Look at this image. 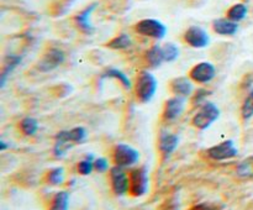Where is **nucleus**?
Instances as JSON below:
<instances>
[{
	"instance_id": "13",
	"label": "nucleus",
	"mask_w": 253,
	"mask_h": 210,
	"mask_svg": "<svg viewBox=\"0 0 253 210\" xmlns=\"http://www.w3.org/2000/svg\"><path fill=\"white\" fill-rule=\"evenodd\" d=\"M96 6H98V4H96V2H93V4L88 5L85 9L82 10L79 14H77L76 16H74V22H76L77 26H78L84 34H93L94 26L90 22V17L94 10L96 9Z\"/></svg>"
},
{
	"instance_id": "29",
	"label": "nucleus",
	"mask_w": 253,
	"mask_h": 210,
	"mask_svg": "<svg viewBox=\"0 0 253 210\" xmlns=\"http://www.w3.org/2000/svg\"><path fill=\"white\" fill-rule=\"evenodd\" d=\"M94 169H96L98 172L103 173L106 172L109 169V162L106 158L104 157H99L94 161Z\"/></svg>"
},
{
	"instance_id": "14",
	"label": "nucleus",
	"mask_w": 253,
	"mask_h": 210,
	"mask_svg": "<svg viewBox=\"0 0 253 210\" xmlns=\"http://www.w3.org/2000/svg\"><path fill=\"white\" fill-rule=\"evenodd\" d=\"M22 56L20 54H7L4 58V64H2L1 72H0V88H4L7 79L11 76L12 72L17 68V66L21 64Z\"/></svg>"
},
{
	"instance_id": "24",
	"label": "nucleus",
	"mask_w": 253,
	"mask_h": 210,
	"mask_svg": "<svg viewBox=\"0 0 253 210\" xmlns=\"http://www.w3.org/2000/svg\"><path fill=\"white\" fill-rule=\"evenodd\" d=\"M162 48L163 54H165V62H174L179 57V47L175 43L168 42Z\"/></svg>"
},
{
	"instance_id": "27",
	"label": "nucleus",
	"mask_w": 253,
	"mask_h": 210,
	"mask_svg": "<svg viewBox=\"0 0 253 210\" xmlns=\"http://www.w3.org/2000/svg\"><path fill=\"white\" fill-rule=\"evenodd\" d=\"M94 161L93 156H86L83 161H81L78 165V172L82 175H89L94 169Z\"/></svg>"
},
{
	"instance_id": "6",
	"label": "nucleus",
	"mask_w": 253,
	"mask_h": 210,
	"mask_svg": "<svg viewBox=\"0 0 253 210\" xmlns=\"http://www.w3.org/2000/svg\"><path fill=\"white\" fill-rule=\"evenodd\" d=\"M130 193L132 197H142L148 190V173L145 167L135 168L130 172Z\"/></svg>"
},
{
	"instance_id": "28",
	"label": "nucleus",
	"mask_w": 253,
	"mask_h": 210,
	"mask_svg": "<svg viewBox=\"0 0 253 210\" xmlns=\"http://www.w3.org/2000/svg\"><path fill=\"white\" fill-rule=\"evenodd\" d=\"M211 94V91L207 90V89H198L195 91V94L193 95V103L194 104H200L202 101H205V99Z\"/></svg>"
},
{
	"instance_id": "3",
	"label": "nucleus",
	"mask_w": 253,
	"mask_h": 210,
	"mask_svg": "<svg viewBox=\"0 0 253 210\" xmlns=\"http://www.w3.org/2000/svg\"><path fill=\"white\" fill-rule=\"evenodd\" d=\"M220 118V109L212 101H207L202 105L197 114L193 118V125L199 130L209 128L217 119Z\"/></svg>"
},
{
	"instance_id": "9",
	"label": "nucleus",
	"mask_w": 253,
	"mask_h": 210,
	"mask_svg": "<svg viewBox=\"0 0 253 210\" xmlns=\"http://www.w3.org/2000/svg\"><path fill=\"white\" fill-rule=\"evenodd\" d=\"M111 178V187H113L114 193L119 197H123L130 189V177L126 174L123 167L115 166L110 169Z\"/></svg>"
},
{
	"instance_id": "31",
	"label": "nucleus",
	"mask_w": 253,
	"mask_h": 210,
	"mask_svg": "<svg viewBox=\"0 0 253 210\" xmlns=\"http://www.w3.org/2000/svg\"><path fill=\"white\" fill-rule=\"evenodd\" d=\"M163 210H178V207L177 204H174V203L167 202L166 203V207H163Z\"/></svg>"
},
{
	"instance_id": "1",
	"label": "nucleus",
	"mask_w": 253,
	"mask_h": 210,
	"mask_svg": "<svg viewBox=\"0 0 253 210\" xmlns=\"http://www.w3.org/2000/svg\"><path fill=\"white\" fill-rule=\"evenodd\" d=\"M88 137L86 128L83 126H77L71 130H62L56 135V143H54L53 153L56 157H62L67 153V151L76 143L85 142Z\"/></svg>"
},
{
	"instance_id": "19",
	"label": "nucleus",
	"mask_w": 253,
	"mask_h": 210,
	"mask_svg": "<svg viewBox=\"0 0 253 210\" xmlns=\"http://www.w3.org/2000/svg\"><path fill=\"white\" fill-rule=\"evenodd\" d=\"M106 78H111V79H116L121 83V85L124 86L125 89H131L132 88V83H131V79L126 76L125 72L120 71L118 68H109L101 74V79H106Z\"/></svg>"
},
{
	"instance_id": "12",
	"label": "nucleus",
	"mask_w": 253,
	"mask_h": 210,
	"mask_svg": "<svg viewBox=\"0 0 253 210\" xmlns=\"http://www.w3.org/2000/svg\"><path fill=\"white\" fill-rule=\"evenodd\" d=\"M185 104H187V100L183 96L175 95L168 99L165 104V109H163V119L167 121H173L178 119L184 111Z\"/></svg>"
},
{
	"instance_id": "16",
	"label": "nucleus",
	"mask_w": 253,
	"mask_h": 210,
	"mask_svg": "<svg viewBox=\"0 0 253 210\" xmlns=\"http://www.w3.org/2000/svg\"><path fill=\"white\" fill-rule=\"evenodd\" d=\"M170 90L174 95L183 96V98H188L193 94L194 91V86L193 83L190 82L189 78L187 77H178L170 82Z\"/></svg>"
},
{
	"instance_id": "18",
	"label": "nucleus",
	"mask_w": 253,
	"mask_h": 210,
	"mask_svg": "<svg viewBox=\"0 0 253 210\" xmlns=\"http://www.w3.org/2000/svg\"><path fill=\"white\" fill-rule=\"evenodd\" d=\"M146 61L152 68H158L165 62L163 48L160 44H153L146 53Z\"/></svg>"
},
{
	"instance_id": "2",
	"label": "nucleus",
	"mask_w": 253,
	"mask_h": 210,
	"mask_svg": "<svg viewBox=\"0 0 253 210\" xmlns=\"http://www.w3.org/2000/svg\"><path fill=\"white\" fill-rule=\"evenodd\" d=\"M157 79H156V77L151 72L141 71L138 73L137 79H136L135 85L136 96H137L138 100L143 104L152 100V98L156 94V90H157Z\"/></svg>"
},
{
	"instance_id": "26",
	"label": "nucleus",
	"mask_w": 253,
	"mask_h": 210,
	"mask_svg": "<svg viewBox=\"0 0 253 210\" xmlns=\"http://www.w3.org/2000/svg\"><path fill=\"white\" fill-rule=\"evenodd\" d=\"M63 180H64V169L62 167L53 168V169L47 174V182L52 185L62 184Z\"/></svg>"
},
{
	"instance_id": "20",
	"label": "nucleus",
	"mask_w": 253,
	"mask_h": 210,
	"mask_svg": "<svg viewBox=\"0 0 253 210\" xmlns=\"http://www.w3.org/2000/svg\"><path fill=\"white\" fill-rule=\"evenodd\" d=\"M69 208V193L66 190L58 192L52 199L49 210H68Z\"/></svg>"
},
{
	"instance_id": "15",
	"label": "nucleus",
	"mask_w": 253,
	"mask_h": 210,
	"mask_svg": "<svg viewBox=\"0 0 253 210\" xmlns=\"http://www.w3.org/2000/svg\"><path fill=\"white\" fill-rule=\"evenodd\" d=\"M178 143H179L178 135L170 133L168 131H162L160 136V151L165 160L174 152L175 148L178 147Z\"/></svg>"
},
{
	"instance_id": "10",
	"label": "nucleus",
	"mask_w": 253,
	"mask_h": 210,
	"mask_svg": "<svg viewBox=\"0 0 253 210\" xmlns=\"http://www.w3.org/2000/svg\"><path fill=\"white\" fill-rule=\"evenodd\" d=\"M184 41L194 48H205L210 44V36L203 27L190 26L184 32Z\"/></svg>"
},
{
	"instance_id": "25",
	"label": "nucleus",
	"mask_w": 253,
	"mask_h": 210,
	"mask_svg": "<svg viewBox=\"0 0 253 210\" xmlns=\"http://www.w3.org/2000/svg\"><path fill=\"white\" fill-rule=\"evenodd\" d=\"M241 115L244 120H250L253 116V89L245 99L241 108Z\"/></svg>"
},
{
	"instance_id": "7",
	"label": "nucleus",
	"mask_w": 253,
	"mask_h": 210,
	"mask_svg": "<svg viewBox=\"0 0 253 210\" xmlns=\"http://www.w3.org/2000/svg\"><path fill=\"white\" fill-rule=\"evenodd\" d=\"M64 61H66L64 52L61 48L52 47L40 59L39 63H37V69L42 72V73H48V72H52L53 69L58 68L61 64H63Z\"/></svg>"
},
{
	"instance_id": "11",
	"label": "nucleus",
	"mask_w": 253,
	"mask_h": 210,
	"mask_svg": "<svg viewBox=\"0 0 253 210\" xmlns=\"http://www.w3.org/2000/svg\"><path fill=\"white\" fill-rule=\"evenodd\" d=\"M216 76V69H215L214 64L210 62H202V63L197 64L190 71V79L197 83H209Z\"/></svg>"
},
{
	"instance_id": "30",
	"label": "nucleus",
	"mask_w": 253,
	"mask_h": 210,
	"mask_svg": "<svg viewBox=\"0 0 253 210\" xmlns=\"http://www.w3.org/2000/svg\"><path fill=\"white\" fill-rule=\"evenodd\" d=\"M220 209H221V208H219L215 204H211V203H199V204L193 205L189 210H220Z\"/></svg>"
},
{
	"instance_id": "22",
	"label": "nucleus",
	"mask_w": 253,
	"mask_h": 210,
	"mask_svg": "<svg viewBox=\"0 0 253 210\" xmlns=\"http://www.w3.org/2000/svg\"><path fill=\"white\" fill-rule=\"evenodd\" d=\"M131 44H132L131 37L127 34H121L119 36L114 37L111 41H109V43L106 46L111 49H126L128 47H131Z\"/></svg>"
},
{
	"instance_id": "21",
	"label": "nucleus",
	"mask_w": 253,
	"mask_h": 210,
	"mask_svg": "<svg viewBox=\"0 0 253 210\" xmlns=\"http://www.w3.org/2000/svg\"><path fill=\"white\" fill-rule=\"evenodd\" d=\"M247 12H249V7L245 4H235L227 11V19L232 20L235 22H240L242 20L246 19Z\"/></svg>"
},
{
	"instance_id": "32",
	"label": "nucleus",
	"mask_w": 253,
	"mask_h": 210,
	"mask_svg": "<svg viewBox=\"0 0 253 210\" xmlns=\"http://www.w3.org/2000/svg\"><path fill=\"white\" fill-rule=\"evenodd\" d=\"M7 147H9V145H6L4 140H0V151H5Z\"/></svg>"
},
{
	"instance_id": "4",
	"label": "nucleus",
	"mask_w": 253,
	"mask_h": 210,
	"mask_svg": "<svg viewBox=\"0 0 253 210\" xmlns=\"http://www.w3.org/2000/svg\"><path fill=\"white\" fill-rule=\"evenodd\" d=\"M135 31L142 36L155 40H162L167 35V27L156 19H143L135 25Z\"/></svg>"
},
{
	"instance_id": "8",
	"label": "nucleus",
	"mask_w": 253,
	"mask_h": 210,
	"mask_svg": "<svg viewBox=\"0 0 253 210\" xmlns=\"http://www.w3.org/2000/svg\"><path fill=\"white\" fill-rule=\"evenodd\" d=\"M207 155L209 156V158L214 161H225L236 157L239 155V148L235 146L234 141L226 140L224 142L219 143V145H215L212 147L208 148Z\"/></svg>"
},
{
	"instance_id": "5",
	"label": "nucleus",
	"mask_w": 253,
	"mask_h": 210,
	"mask_svg": "<svg viewBox=\"0 0 253 210\" xmlns=\"http://www.w3.org/2000/svg\"><path fill=\"white\" fill-rule=\"evenodd\" d=\"M114 162L119 167H131L136 165L140 160V153L132 146L126 145V143H119L114 148Z\"/></svg>"
},
{
	"instance_id": "23",
	"label": "nucleus",
	"mask_w": 253,
	"mask_h": 210,
	"mask_svg": "<svg viewBox=\"0 0 253 210\" xmlns=\"http://www.w3.org/2000/svg\"><path fill=\"white\" fill-rule=\"evenodd\" d=\"M39 121L31 116H26L20 121V128H21L22 133L26 136H34L39 130Z\"/></svg>"
},
{
	"instance_id": "17",
	"label": "nucleus",
	"mask_w": 253,
	"mask_h": 210,
	"mask_svg": "<svg viewBox=\"0 0 253 210\" xmlns=\"http://www.w3.org/2000/svg\"><path fill=\"white\" fill-rule=\"evenodd\" d=\"M212 29L221 36H234L239 31V22L230 19H216L212 22Z\"/></svg>"
}]
</instances>
